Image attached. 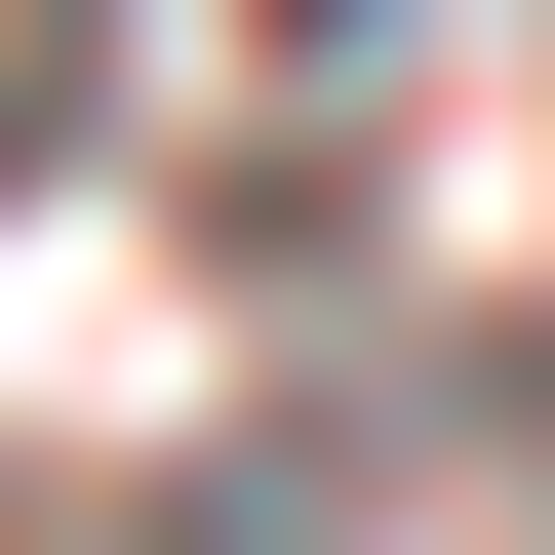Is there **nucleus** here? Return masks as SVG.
<instances>
[{"label": "nucleus", "instance_id": "obj_1", "mask_svg": "<svg viewBox=\"0 0 555 555\" xmlns=\"http://www.w3.org/2000/svg\"><path fill=\"white\" fill-rule=\"evenodd\" d=\"M159 555H555V358H358V397H278Z\"/></svg>", "mask_w": 555, "mask_h": 555}, {"label": "nucleus", "instance_id": "obj_2", "mask_svg": "<svg viewBox=\"0 0 555 555\" xmlns=\"http://www.w3.org/2000/svg\"><path fill=\"white\" fill-rule=\"evenodd\" d=\"M80 80H119V0H0V198L80 159Z\"/></svg>", "mask_w": 555, "mask_h": 555}]
</instances>
